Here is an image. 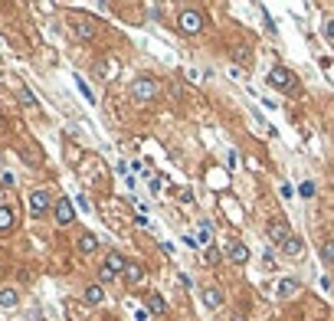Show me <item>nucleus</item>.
I'll return each instance as SVG.
<instances>
[{
    "label": "nucleus",
    "instance_id": "obj_22",
    "mask_svg": "<svg viewBox=\"0 0 334 321\" xmlns=\"http://www.w3.org/2000/svg\"><path fill=\"white\" fill-rule=\"evenodd\" d=\"M298 193H302V197H311V193H314V184H311V181H305V184L298 187Z\"/></svg>",
    "mask_w": 334,
    "mask_h": 321
},
{
    "label": "nucleus",
    "instance_id": "obj_8",
    "mask_svg": "<svg viewBox=\"0 0 334 321\" xmlns=\"http://www.w3.org/2000/svg\"><path fill=\"white\" fill-rule=\"evenodd\" d=\"M223 256H226L230 262H236V265H242V262L249 259V249L242 246V243H230V246H226V253H223Z\"/></svg>",
    "mask_w": 334,
    "mask_h": 321
},
{
    "label": "nucleus",
    "instance_id": "obj_19",
    "mask_svg": "<svg viewBox=\"0 0 334 321\" xmlns=\"http://www.w3.org/2000/svg\"><path fill=\"white\" fill-rule=\"evenodd\" d=\"M148 308L154 311V315H161V311H164V298H161L157 292H151V295H148Z\"/></svg>",
    "mask_w": 334,
    "mask_h": 321
},
{
    "label": "nucleus",
    "instance_id": "obj_5",
    "mask_svg": "<svg viewBox=\"0 0 334 321\" xmlns=\"http://www.w3.org/2000/svg\"><path fill=\"white\" fill-rule=\"evenodd\" d=\"M269 239H272L275 246H285L288 239H292V233H288V223H285V220H272V223H269Z\"/></svg>",
    "mask_w": 334,
    "mask_h": 321
},
{
    "label": "nucleus",
    "instance_id": "obj_7",
    "mask_svg": "<svg viewBox=\"0 0 334 321\" xmlns=\"http://www.w3.org/2000/svg\"><path fill=\"white\" fill-rule=\"evenodd\" d=\"M46 210H49V193L46 190H36L30 197V213H33V217H43Z\"/></svg>",
    "mask_w": 334,
    "mask_h": 321
},
{
    "label": "nucleus",
    "instance_id": "obj_21",
    "mask_svg": "<svg viewBox=\"0 0 334 321\" xmlns=\"http://www.w3.org/2000/svg\"><path fill=\"white\" fill-rule=\"evenodd\" d=\"M76 85H79V92H82V95H85V99H89V102H92V88H89V85H85V82H82V79H79V76H76Z\"/></svg>",
    "mask_w": 334,
    "mask_h": 321
},
{
    "label": "nucleus",
    "instance_id": "obj_15",
    "mask_svg": "<svg viewBox=\"0 0 334 321\" xmlns=\"http://www.w3.org/2000/svg\"><path fill=\"white\" fill-rule=\"evenodd\" d=\"M13 223H16L13 210H10V207H0V233H7V229H13Z\"/></svg>",
    "mask_w": 334,
    "mask_h": 321
},
{
    "label": "nucleus",
    "instance_id": "obj_25",
    "mask_svg": "<svg viewBox=\"0 0 334 321\" xmlns=\"http://www.w3.org/2000/svg\"><path fill=\"white\" fill-rule=\"evenodd\" d=\"M324 37H328V40H334V20H328V23H324Z\"/></svg>",
    "mask_w": 334,
    "mask_h": 321
},
{
    "label": "nucleus",
    "instance_id": "obj_3",
    "mask_svg": "<svg viewBox=\"0 0 334 321\" xmlns=\"http://www.w3.org/2000/svg\"><path fill=\"white\" fill-rule=\"evenodd\" d=\"M269 82H272L275 88H285V92H295V88H298V85H295V76L288 73L285 66H275L272 73H269Z\"/></svg>",
    "mask_w": 334,
    "mask_h": 321
},
{
    "label": "nucleus",
    "instance_id": "obj_2",
    "mask_svg": "<svg viewBox=\"0 0 334 321\" xmlns=\"http://www.w3.org/2000/svg\"><path fill=\"white\" fill-rule=\"evenodd\" d=\"M177 26H180V33H200L203 30V13L200 10H180V16H177Z\"/></svg>",
    "mask_w": 334,
    "mask_h": 321
},
{
    "label": "nucleus",
    "instance_id": "obj_23",
    "mask_svg": "<svg viewBox=\"0 0 334 321\" xmlns=\"http://www.w3.org/2000/svg\"><path fill=\"white\" fill-rule=\"evenodd\" d=\"M216 259H220V253H216V249L210 246V249H206V256H203V262H210V265H213Z\"/></svg>",
    "mask_w": 334,
    "mask_h": 321
},
{
    "label": "nucleus",
    "instance_id": "obj_12",
    "mask_svg": "<svg viewBox=\"0 0 334 321\" xmlns=\"http://www.w3.org/2000/svg\"><path fill=\"white\" fill-rule=\"evenodd\" d=\"M95 249H98V239H95L92 233H82V236H79V253H85V256H92V253H95Z\"/></svg>",
    "mask_w": 334,
    "mask_h": 321
},
{
    "label": "nucleus",
    "instance_id": "obj_1",
    "mask_svg": "<svg viewBox=\"0 0 334 321\" xmlns=\"http://www.w3.org/2000/svg\"><path fill=\"white\" fill-rule=\"evenodd\" d=\"M157 92H161V85L154 82V79H148V76H141V79H134V82H131V99L138 102V105L154 102Z\"/></svg>",
    "mask_w": 334,
    "mask_h": 321
},
{
    "label": "nucleus",
    "instance_id": "obj_13",
    "mask_svg": "<svg viewBox=\"0 0 334 321\" xmlns=\"http://www.w3.org/2000/svg\"><path fill=\"white\" fill-rule=\"evenodd\" d=\"M125 279H128L131 285H141V282H144V269H141L138 262H128V269H125Z\"/></svg>",
    "mask_w": 334,
    "mask_h": 321
},
{
    "label": "nucleus",
    "instance_id": "obj_11",
    "mask_svg": "<svg viewBox=\"0 0 334 321\" xmlns=\"http://www.w3.org/2000/svg\"><path fill=\"white\" fill-rule=\"evenodd\" d=\"M197 229H200V233H197V243L210 249V243H213V223H210V220H203V223H200Z\"/></svg>",
    "mask_w": 334,
    "mask_h": 321
},
{
    "label": "nucleus",
    "instance_id": "obj_14",
    "mask_svg": "<svg viewBox=\"0 0 334 321\" xmlns=\"http://www.w3.org/2000/svg\"><path fill=\"white\" fill-rule=\"evenodd\" d=\"M282 253H285V256H292V259H298V256L305 253V246H302V239H298V236H292V239H288V243L282 246Z\"/></svg>",
    "mask_w": 334,
    "mask_h": 321
},
{
    "label": "nucleus",
    "instance_id": "obj_24",
    "mask_svg": "<svg viewBox=\"0 0 334 321\" xmlns=\"http://www.w3.org/2000/svg\"><path fill=\"white\" fill-rule=\"evenodd\" d=\"M20 102H23V105H36V99H33V92H26V88H23V92H20Z\"/></svg>",
    "mask_w": 334,
    "mask_h": 321
},
{
    "label": "nucleus",
    "instance_id": "obj_6",
    "mask_svg": "<svg viewBox=\"0 0 334 321\" xmlns=\"http://www.w3.org/2000/svg\"><path fill=\"white\" fill-rule=\"evenodd\" d=\"M56 223H62V226H69L72 220H76V210H72V200H56Z\"/></svg>",
    "mask_w": 334,
    "mask_h": 321
},
{
    "label": "nucleus",
    "instance_id": "obj_20",
    "mask_svg": "<svg viewBox=\"0 0 334 321\" xmlns=\"http://www.w3.org/2000/svg\"><path fill=\"white\" fill-rule=\"evenodd\" d=\"M321 256H324V262H334V239H324L321 243Z\"/></svg>",
    "mask_w": 334,
    "mask_h": 321
},
{
    "label": "nucleus",
    "instance_id": "obj_27",
    "mask_svg": "<svg viewBox=\"0 0 334 321\" xmlns=\"http://www.w3.org/2000/svg\"><path fill=\"white\" fill-rule=\"evenodd\" d=\"M98 279H102V282H112V279H115V275H112V272H108V269H105V265H102V272H98Z\"/></svg>",
    "mask_w": 334,
    "mask_h": 321
},
{
    "label": "nucleus",
    "instance_id": "obj_17",
    "mask_svg": "<svg viewBox=\"0 0 334 321\" xmlns=\"http://www.w3.org/2000/svg\"><path fill=\"white\" fill-rule=\"evenodd\" d=\"M102 298H105L102 285H89V289H85V301H89V305H98Z\"/></svg>",
    "mask_w": 334,
    "mask_h": 321
},
{
    "label": "nucleus",
    "instance_id": "obj_10",
    "mask_svg": "<svg viewBox=\"0 0 334 321\" xmlns=\"http://www.w3.org/2000/svg\"><path fill=\"white\" fill-rule=\"evenodd\" d=\"M200 301H203L206 308H220L223 305V292L220 289H203L200 292Z\"/></svg>",
    "mask_w": 334,
    "mask_h": 321
},
{
    "label": "nucleus",
    "instance_id": "obj_26",
    "mask_svg": "<svg viewBox=\"0 0 334 321\" xmlns=\"http://www.w3.org/2000/svg\"><path fill=\"white\" fill-rule=\"evenodd\" d=\"M187 79H190V82H200V79H203V76H200V73H197V69H187Z\"/></svg>",
    "mask_w": 334,
    "mask_h": 321
},
{
    "label": "nucleus",
    "instance_id": "obj_18",
    "mask_svg": "<svg viewBox=\"0 0 334 321\" xmlns=\"http://www.w3.org/2000/svg\"><path fill=\"white\" fill-rule=\"evenodd\" d=\"M295 292H298V282H295V279H282V282H278V295H282V298L295 295Z\"/></svg>",
    "mask_w": 334,
    "mask_h": 321
},
{
    "label": "nucleus",
    "instance_id": "obj_16",
    "mask_svg": "<svg viewBox=\"0 0 334 321\" xmlns=\"http://www.w3.org/2000/svg\"><path fill=\"white\" fill-rule=\"evenodd\" d=\"M16 301H20V295L13 289H0V308H16Z\"/></svg>",
    "mask_w": 334,
    "mask_h": 321
},
{
    "label": "nucleus",
    "instance_id": "obj_4",
    "mask_svg": "<svg viewBox=\"0 0 334 321\" xmlns=\"http://www.w3.org/2000/svg\"><path fill=\"white\" fill-rule=\"evenodd\" d=\"M72 33H76V40H95V23L89 20V16H72Z\"/></svg>",
    "mask_w": 334,
    "mask_h": 321
},
{
    "label": "nucleus",
    "instance_id": "obj_9",
    "mask_svg": "<svg viewBox=\"0 0 334 321\" xmlns=\"http://www.w3.org/2000/svg\"><path fill=\"white\" fill-rule=\"evenodd\" d=\"M105 269L112 272V275H118V272L128 269V262H125V256H121V253H108V256H105Z\"/></svg>",
    "mask_w": 334,
    "mask_h": 321
}]
</instances>
